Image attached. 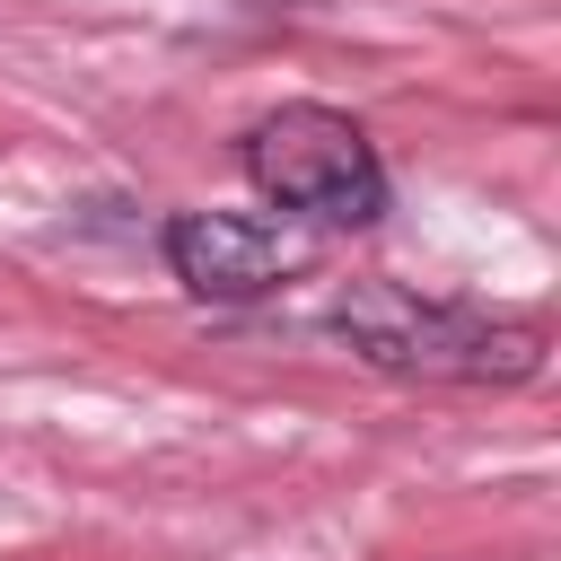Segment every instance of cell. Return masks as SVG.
<instances>
[{
    "instance_id": "obj_1",
    "label": "cell",
    "mask_w": 561,
    "mask_h": 561,
    "mask_svg": "<svg viewBox=\"0 0 561 561\" xmlns=\"http://www.w3.org/2000/svg\"><path fill=\"white\" fill-rule=\"evenodd\" d=\"M324 333L386 368V377H421V386H526L543 368V333L517 316H482V307H438L412 298L394 280H351L324 307Z\"/></svg>"
},
{
    "instance_id": "obj_2",
    "label": "cell",
    "mask_w": 561,
    "mask_h": 561,
    "mask_svg": "<svg viewBox=\"0 0 561 561\" xmlns=\"http://www.w3.org/2000/svg\"><path fill=\"white\" fill-rule=\"evenodd\" d=\"M237 167H245V184L272 210H298L316 228H368L386 210V158H377V140L342 105H316V96L254 114L245 140H237Z\"/></svg>"
},
{
    "instance_id": "obj_3",
    "label": "cell",
    "mask_w": 561,
    "mask_h": 561,
    "mask_svg": "<svg viewBox=\"0 0 561 561\" xmlns=\"http://www.w3.org/2000/svg\"><path fill=\"white\" fill-rule=\"evenodd\" d=\"M158 245H167V272L193 298H219V307L263 298L289 272H307V237L280 228V219H245V210H175Z\"/></svg>"
}]
</instances>
